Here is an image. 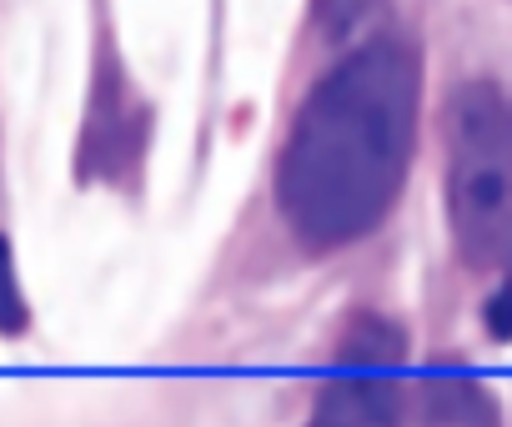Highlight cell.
<instances>
[{
    "instance_id": "6da1fadb",
    "label": "cell",
    "mask_w": 512,
    "mask_h": 427,
    "mask_svg": "<svg viewBox=\"0 0 512 427\" xmlns=\"http://www.w3.org/2000/svg\"><path fill=\"white\" fill-rule=\"evenodd\" d=\"M422 91V36L397 16H377L307 81H287L277 141L206 277L211 297L287 287L367 247L402 206Z\"/></svg>"
},
{
    "instance_id": "7a4b0ae2",
    "label": "cell",
    "mask_w": 512,
    "mask_h": 427,
    "mask_svg": "<svg viewBox=\"0 0 512 427\" xmlns=\"http://www.w3.org/2000/svg\"><path fill=\"white\" fill-rule=\"evenodd\" d=\"M442 211L457 262L512 282V91L472 76L442 106Z\"/></svg>"
},
{
    "instance_id": "3957f363",
    "label": "cell",
    "mask_w": 512,
    "mask_h": 427,
    "mask_svg": "<svg viewBox=\"0 0 512 427\" xmlns=\"http://www.w3.org/2000/svg\"><path fill=\"white\" fill-rule=\"evenodd\" d=\"M161 111L141 86L111 0H91V51H86V96L71 136V186L116 196L126 206L146 201L151 146Z\"/></svg>"
},
{
    "instance_id": "277c9868",
    "label": "cell",
    "mask_w": 512,
    "mask_h": 427,
    "mask_svg": "<svg viewBox=\"0 0 512 427\" xmlns=\"http://www.w3.org/2000/svg\"><path fill=\"white\" fill-rule=\"evenodd\" d=\"M297 427H412V337L382 307H352L317 367Z\"/></svg>"
},
{
    "instance_id": "5b68a950",
    "label": "cell",
    "mask_w": 512,
    "mask_h": 427,
    "mask_svg": "<svg viewBox=\"0 0 512 427\" xmlns=\"http://www.w3.org/2000/svg\"><path fill=\"white\" fill-rule=\"evenodd\" d=\"M412 427H502L492 392L462 362H432L412 382Z\"/></svg>"
},
{
    "instance_id": "8992f818",
    "label": "cell",
    "mask_w": 512,
    "mask_h": 427,
    "mask_svg": "<svg viewBox=\"0 0 512 427\" xmlns=\"http://www.w3.org/2000/svg\"><path fill=\"white\" fill-rule=\"evenodd\" d=\"M377 16H387V0H307L302 41L292 46V61H287V66H297V61L312 56V51H317V61L332 56L337 46L357 41Z\"/></svg>"
},
{
    "instance_id": "52a82bcc",
    "label": "cell",
    "mask_w": 512,
    "mask_h": 427,
    "mask_svg": "<svg viewBox=\"0 0 512 427\" xmlns=\"http://www.w3.org/2000/svg\"><path fill=\"white\" fill-rule=\"evenodd\" d=\"M31 337H36V302H31L26 277H21L11 217L0 211V342L16 347V342H31Z\"/></svg>"
}]
</instances>
